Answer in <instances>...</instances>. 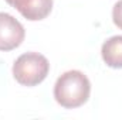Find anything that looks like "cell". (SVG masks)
<instances>
[{"label":"cell","instance_id":"6da1fadb","mask_svg":"<svg viewBox=\"0 0 122 120\" xmlns=\"http://www.w3.org/2000/svg\"><path fill=\"white\" fill-rule=\"evenodd\" d=\"M91 95V82L81 71H67L54 85L56 102L65 109H75L87 103Z\"/></svg>","mask_w":122,"mask_h":120},{"label":"cell","instance_id":"7a4b0ae2","mask_svg":"<svg viewBox=\"0 0 122 120\" xmlns=\"http://www.w3.org/2000/svg\"><path fill=\"white\" fill-rule=\"evenodd\" d=\"M50 71L48 60L38 52H26L13 64V76L23 86H36L41 83Z\"/></svg>","mask_w":122,"mask_h":120},{"label":"cell","instance_id":"3957f363","mask_svg":"<svg viewBox=\"0 0 122 120\" xmlns=\"http://www.w3.org/2000/svg\"><path fill=\"white\" fill-rule=\"evenodd\" d=\"M26 31L19 20L9 13H0V51H11L21 45Z\"/></svg>","mask_w":122,"mask_h":120},{"label":"cell","instance_id":"277c9868","mask_svg":"<svg viewBox=\"0 0 122 120\" xmlns=\"http://www.w3.org/2000/svg\"><path fill=\"white\" fill-rule=\"evenodd\" d=\"M13 7L27 20H44L53 9V0H16Z\"/></svg>","mask_w":122,"mask_h":120},{"label":"cell","instance_id":"5b68a950","mask_svg":"<svg viewBox=\"0 0 122 120\" xmlns=\"http://www.w3.org/2000/svg\"><path fill=\"white\" fill-rule=\"evenodd\" d=\"M104 62L114 69H122V35L108 38L101 48Z\"/></svg>","mask_w":122,"mask_h":120},{"label":"cell","instance_id":"8992f818","mask_svg":"<svg viewBox=\"0 0 122 120\" xmlns=\"http://www.w3.org/2000/svg\"><path fill=\"white\" fill-rule=\"evenodd\" d=\"M112 21L114 24L122 30V0L117 1L114 4V9H112Z\"/></svg>","mask_w":122,"mask_h":120},{"label":"cell","instance_id":"52a82bcc","mask_svg":"<svg viewBox=\"0 0 122 120\" xmlns=\"http://www.w3.org/2000/svg\"><path fill=\"white\" fill-rule=\"evenodd\" d=\"M6 1H7V3H9V4H10V6H13V3H14V1H16V0H6Z\"/></svg>","mask_w":122,"mask_h":120}]
</instances>
